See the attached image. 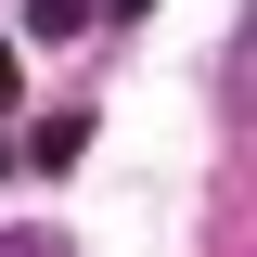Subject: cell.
Listing matches in <instances>:
<instances>
[{"label":"cell","instance_id":"obj_2","mask_svg":"<svg viewBox=\"0 0 257 257\" xmlns=\"http://www.w3.org/2000/svg\"><path fill=\"white\" fill-rule=\"evenodd\" d=\"M0 257H52V244H26V231H13V244H0Z\"/></svg>","mask_w":257,"mask_h":257},{"label":"cell","instance_id":"obj_1","mask_svg":"<svg viewBox=\"0 0 257 257\" xmlns=\"http://www.w3.org/2000/svg\"><path fill=\"white\" fill-rule=\"evenodd\" d=\"M90 26V0H26V39H77Z\"/></svg>","mask_w":257,"mask_h":257},{"label":"cell","instance_id":"obj_3","mask_svg":"<svg viewBox=\"0 0 257 257\" xmlns=\"http://www.w3.org/2000/svg\"><path fill=\"white\" fill-rule=\"evenodd\" d=\"M0 103H13V52H0Z\"/></svg>","mask_w":257,"mask_h":257},{"label":"cell","instance_id":"obj_4","mask_svg":"<svg viewBox=\"0 0 257 257\" xmlns=\"http://www.w3.org/2000/svg\"><path fill=\"white\" fill-rule=\"evenodd\" d=\"M0 167H13V155H0Z\"/></svg>","mask_w":257,"mask_h":257}]
</instances>
